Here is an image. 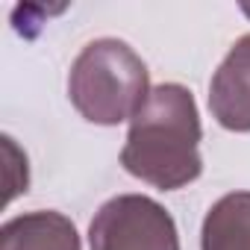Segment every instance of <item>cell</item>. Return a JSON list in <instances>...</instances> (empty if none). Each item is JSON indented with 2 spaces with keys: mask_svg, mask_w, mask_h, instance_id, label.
I'll return each mask as SVG.
<instances>
[{
  "mask_svg": "<svg viewBox=\"0 0 250 250\" xmlns=\"http://www.w3.org/2000/svg\"><path fill=\"white\" fill-rule=\"evenodd\" d=\"M200 139L203 127L194 94L180 83H162L150 88L145 106L133 115L121 165L153 188L177 191L203 171Z\"/></svg>",
  "mask_w": 250,
  "mask_h": 250,
  "instance_id": "1",
  "label": "cell"
},
{
  "mask_svg": "<svg viewBox=\"0 0 250 250\" xmlns=\"http://www.w3.org/2000/svg\"><path fill=\"white\" fill-rule=\"evenodd\" d=\"M147 94V65L121 39H97L85 44L68 74V97L74 109L100 127L133 121Z\"/></svg>",
  "mask_w": 250,
  "mask_h": 250,
  "instance_id": "2",
  "label": "cell"
},
{
  "mask_svg": "<svg viewBox=\"0 0 250 250\" xmlns=\"http://www.w3.org/2000/svg\"><path fill=\"white\" fill-rule=\"evenodd\" d=\"M91 250H180L171 212L147 194H118L88 224Z\"/></svg>",
  "mask_w": 250,
  "mask_h": 250,
  "instance_id": "3",
  "label": "cell"
},
{
  "mask_svg": "<svg viewBox=\"0 0 250 250\" xmlns=\"http://www.w3.org/2000/svg\"><path fill=\"white\" fill-rule=\"evenodd\" d=\"M212 118L229 133H250V36H241L209 83Z\"/></svg>",
  "mask_w": 250,
  "mask_h": 250,
  "instance_id": "4",
  "label": "cell"
},
{
  "mask_svg": "<svg viewBox=\"0 0 250 250\" xmlns=\"http://www.w3.org/2000/svg\"><path fill=\"white\" fill-rule=\"evenodd\" d=\"M0 250H80L71 218L53 209L15 215L0 229Z\"/></svg>",
  "mask_w": 250,
  "mask_h": 250,
  "instance_id": "5",
  "label": "cell"
},
{
  "mask_svg": "<svg viewBox=\"0 0 250 250\" xmlns=\"http://www.w3.org/2000/svg\"><path fill=\"white\" fill-rule=\"evenodd\" d=\"M200 250H250V191H229L209 206Z\"/></svg>",
  "mask_w": 250,
  "mask_h": 250,
  "instance_id": "6",
  "label": "cell"
},
{
  "mask_svg": "<svg viewBox=\"0 0 250 250\" xmlns=\"http://www.w3.org/2000/svg\"><path fill=\"white\" fill-rule=\"evenodd\" d=\"M3 150H6V162H9V180H6V186H9V194H6V200H15L21 191H27V186H30V174H27V153H21L18 150V145H15V139H9V136H3Z\"/></svg>",
  "mask_w": 250,
  "mask_h": 250,
  "instance_id": "7",
  "label": "cell"
},
{
  "mask_svg": "<svg viewBox=\"0 0 250 250\" xmlns=\"http://www.w3.org/2000/svg\"><path fill=\"white\" fill-rule=\"evenodd\" d=\"M241 12H244V15L250 18V3H241Z\"/></svg>",
  "mask_w": 250,
  "mask_h": 250,
  "instance_id": "8",
  "label": "cell"
}]
</instances>
